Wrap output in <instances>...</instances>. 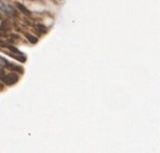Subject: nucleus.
I'll list each match as a JSON object with an SVG mask.
<instances>
[{"label":"nucleus","mask_w":160,"mask_h":153,"mask_svg":"<svg viewBox=\"0 0 160 153\" xmlns=\"http://www.w3.org/2000/svg\"><path fill=\"white\" fill-rule=\"evenodd\" d=\"M4 36H6V32L0 30V37H4Z\"/></svg>","instance_id":"8"},{"label":"nucleus","mask_w":160,"mask_h":153,"mask_svg":"<svg viewBox=\"0 0 160 153\" xmlns=\"http://www.w3.org/2000/svg\"><path fill=\"white\" fill-rule=\"evenodd\" d=\"M4 67H6L7 69L12 70V71H18L20 74H23V71H24V69H23V68L21 67V66L14 65V64H12V63L6 62V64H4Z\"/></svg>","instance_id":"2"},{"label":"nucleus","mask_w":160,"mask_h":153,"mask_svg":"<svg viewBox=\"0 0 160 153\" xmlns=\"http://www.w3.org/2000/svg\"><path fill=\"white\" fill-rule=\"evenodd\" d=\"M2 89H3V85H2V84L0 83V91H2Z\"/></svg>","instance_id":"9"},{"label":"nucleus","mask_w":160,"mask_h":153,"mask_svg":"<svg viewBox=\"0 0 160 153\" xmlns=\"http://www.w3.org/2000/svg\"><path fill=\"white\" fill-rule=\"evenodd\" d=\"M35 28L38 30L40 34H44V32H47V27L43 24H36L35 25Z\"/></svg>","instance_id":"6"},{"label":"nucleus","mask_w":160,"mask_h":153,"mask_svg":"<svg viewBox=\"0 0 160 153\" xmlns=\"http://www.w3.org/2000/svg\"><path fill=\"white\" fill-rule=\"evenodd\" d=\"M10 43H7V42L2 41V40H0V46H2V48H8V45Z\"/></svg>","instance_id":"7"},{"label":"nucleus","mask_w":160,"mask_h":153,"mask_svg":"<svg viewBox=\"0 0 160 153\" xmlns=\"http://www.w3.org/2000/svg\"><path fill=\"white\" fill-rule=\"evenodd\" d=\"M25 37H26L28 41H29L30 43H32V44H35V43H37V42H38V38H37L36 36H34V35L25 34Z\"/></svg>","instance_id":"5"},{"label":"nucleus","mask_w":160,"mask_h":153,"mask_svg":"<svg viewBox=\"0 0 160 153\" xmlns=\"http://www.w3.org/2000/svg\"><path fill=\"white\" fill-rule=\"evenodd\" d=\"M9 28H10V24H9L8 21H2L1 23H0V30L1 31H8Z\"/></svg>","instance_id":"4"},{"label":"nucleus","mask_w":160,"mask_h":153,"mask_svg":"<svg viewBox=\"0 0 160 153\" xmlns=\"http://www.w3.org/2000/svg\"><path fill=\"white\" fill-rule=\"evenodd\" d=\"M16 8H18V10H20L22 13L26 14V15H30V14H32V13H30V11L28 10V9L26 8V7H25L24 4L20 3V2H18V3H16Z\"/></svg>","instance_id":"3"},{"label":"nucleus","mask_w":160,"mask_h":153,"mask_svg":"<svg viewBox=\"0 0 160 153\" xmlns=\"http://www.w3.org/2000/svg\"><path fill=\"white\" fill-rule=\"evenodd\" d=\"M0 80H1L6 85L11 86L18 81V74H4L3 76L0 78Z\"/></svg>","instance_id":"1"}]
</instances>
